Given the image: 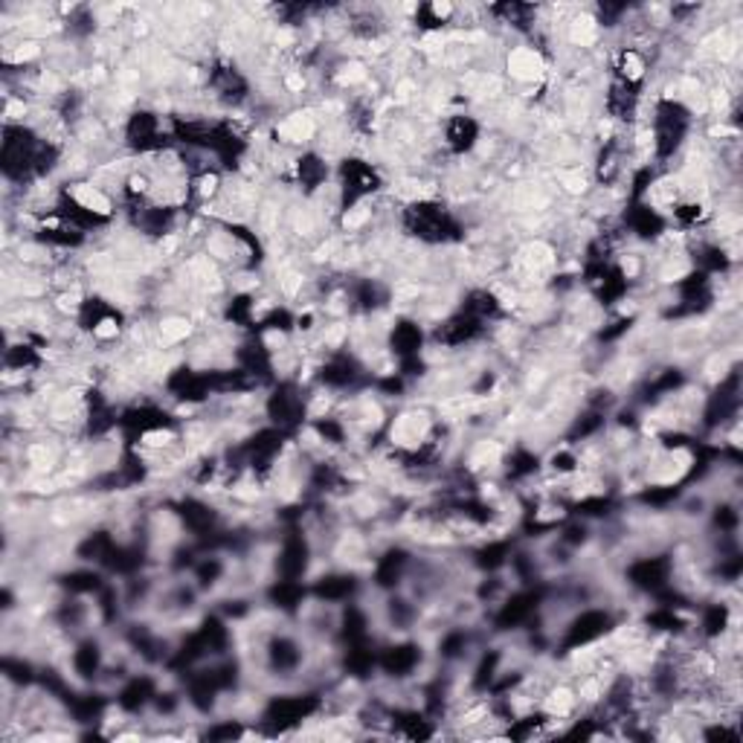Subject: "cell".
Wrapping results in <instances>:
<instances>
[{
  "instance_id": "6da1fadb",
  "label": "cell",
  "mask_w": 743,
  "mask_h": 743,
  "mask_svg": "<svg viewBox=\"0 0 743 743\" xmlns=\"http://www.w3.org/2000/svg\"><path fill=\"white\" fill-rule=\"evenodd\" d=\"M406 226L410 233H415L424 242H450V238H459V224L453 221V215L439 207V203L422 201L415 207L406 209Z\"/></svg>"
},
{
  "instance_id": "7a4b0ae2",
  "label": "cell",
  "mask_w": 743,
  "mask_h": 743,
  "mask_svg": "<svg viewBox=\"0 0 743 743\" xmlns=\"http://www.w3.org/2000/svg\"><path fill=\"white\" fill-rule=\"evenodd\" d=\"M320 709V700L314 694H296V697H277L265 712V723L277 726L279 732L287 726L303 723L305 717H311Z\"/></svg>"
},
{
  "instance_id": "3957f363",
  "label": "cell",
  "mask_w": 743,
  "mask_h": 743,
  "mask_svg": "<svg viewBox=\"0 0 743 743\" xmlns=\"http://www.w3.org/2000/svg\"><path fill=\"white\" fill-rule=\"evenodd\" d=\"M610 613L604 610H581L578 616L569 621L567 628V636H563V651H575V648H584V645L595 642L598 636H604L610 630Z\"/></svg>"
},
{
  "instance_id": "277c9868",
  "label": "cell",
  "mask_w": 743,
  "mask_h": 743,
  "mask_svg": "<svg viewBox=\"0 0 743 743\" xmlns=\"http://www.w3.org/2000/svg\"><path fill=\"white\" fill-rule=\"evenodd\" d=\"M670 575H674V563H670L665 555H653V558H642L628 569V578L633 586H639L645 593H662L665 586H670Z\"/></svg>"
},
{
  "instance_id": "5b68a950",
  "label": "cell",
  "mask_w": 743,
  "mask_h": 743,
  "mask_svg": "<svg viewBox=\"0 0 743 743\" xmlns=\"http://www.w3.org/2000/svg\"><path fill=\"white\" fill-rule=\"evenodd\" d=\"M268 415L273 418V424H277L279 430L303 424V415H305L303 395H296L294 387H279L268 401Z\"/></svg>"
},
{
  "instance_id": "8992f818",
  "label": "cell",
  "mask_w": 743,
  "mask_h": 743,
  "mask_svg": "<svg viewBox=\"0 0 743 743\" xmlns=\"http://www.w3.org/2000/svg\"><path fill=\"white\" fill-rule=\"evenodd\" d=\"M308 555H311V549H308V541L299 532H291L285 537V543H282V552H279V560H277V569L282 578L287 581H299L305 575L308 569Z\"/></svg>"
},
{
  "instance_id": "52a82bcc",
  "label": "cell",
  "mask_w": 743,
  "mask_h": 743,
  "mask_svg": "<svg viewBox=\"0 0 743 743\" xmlns=\"http://www.w3.org/2000/svg\"><path fill=\"white\" fill-rule=\"evenodd\" d=\"M340 175H343L346 201H349V203L361 201V198L369 195V192L378 189V172L372 169L369 163H363V160H346Z\"/></svg>"
},
{
  "instance_id": "ba28073f",
  "label": "cell",
  "mask_w": 743,
  "mask_h": 743,
  "mask_svg": "<svg viewBox=\"0 0 743 743\" xmlns=\"http://www.w3.org/2000/svg\"><path fill=\"white\" fill-rule=\"evenodd\" d=\"M537 602H541V595H537V593H517V595H511L508 602L502 604L500 613H497V628L500 630H514V628L525 625V621H529L532 613L537 610Z\"/></svg>"
},
{
  "instance_id": "9c48e42d",
  "label": "cell",
  "mask_w": 743,
  "mask_h": 743,
  "mask_svg": "<svg viewBox=\"0 0 743 743\" xmlns=\"http://www.w3.org/2000/svg\"><path fill=\"white\" fill-rule=\"evenodd\" d=\"M479 329H483V320H476L474 314H467V311H459L457 317L441 322L436 337H439V343H445V346H462L467 340H474L479 334Z\"/></svg>"
},
{
  "instance_id": "30bf717a",
  "label": "cell",
  "mask_w": 743,
  "mask_h": 743,
  "mask_svg": "<svg viewBox=\"0 0 743 743\" xmlns=\"http://www.w3.org/2000/svg\"><path fill=\"white\" fill-rule=\"evenodd\" d=\"M418 659H422V653H418L415 645H392V648L378 653V665L387 670L389 677H406L415 670Z\"/></svg>"
},
{
  "instance_id": "8fae6325",
  "label": "cell",
  "mask_w": 743,
  "mask_h": 743,
  "mask_svg": "<svg viewBox=\"0 0 743 743\" xmlns=\"http://www.w3.org/2000/svg\"><path fill=\"white\" fill-rule=\"evenodd\" d=\"M445 140H448V146L462 154V151H471L476 146V140H479V125H476V119L471 116H465V114H457V116H450L448 119V125H445Z\"/></svg>"
},
{
  "instance_id": "7c38bea8",
  "label": "cell",
  "mask_w": 743,
  "mask_h": 743,
  "mask_svg": "<svg viewBox=\"0 0 743 743\" xmlns=\"http://www.w3.org/2000/svg\"><path fill=\"white\" fill-rule=\"evenodd\" d=\"M422 343H424V331H422L418 322H410V320L398 322V326H395L392 334H389L392 352L398 354L401 361H406V357H418V352H422Z\"/></svg>"
},
{
  "instance_id": "4fadbf2b",
  "label": "cell",
  "mask_w": 743,
  "mask_h": 743,
  "mask_svg": "<svg viewBox=\"0 0 743 743\" xmlns=\"http://www.w3.org/2000/svg\"><path fill=\"white\" fill-rule=\"evenodd\" d=\"M628 226L639 238H656L665 233V218L653 207H648V203H633L628 212Z\"/></svg>"
},
{
  "instance_id": "5bb4252c",
  "label": "cell",
  "mask_w": 743,
  "mask_h": 743,
  "mask_svg": "<svg viewBox=\"0 0 743 743\" xmlns=\"http://www.w3.org/2000/svg\"><path fill=\"white\" fill-rule=\"evenodd\" d=\"M181 517H184V525L195 537H207L215 532V511L201 500H184Z\"/></svg>"
},
{
  "instance_id": "9a60e30c",
  "label": "cell",
  "mask_w": 743,
  "mask_h": 743,
  "mask_svg": "<svg viewBox=\"0 0 743 743\" xmlns=\"http://www.w3.org/2000/svg\"><path fill=\"white\" fill-rule=\"evenodd\" d=\"M354 578L352 575H322V578L311 586V593H314L320 602H329V604H337V602H349V595L354 593Z\"/></svg>"
},
{
  "instance_id": "2e32d148",
  "label": "cell",
  "mask_w": 743,
  "mask_h": 743,
  "mask_svg": "<svg viewBox=\"0 0 743 743\" xmlns=\"http://www.w3.org/2000/svg\"><path fill=\"white\" fill-rule=\"evenodd\" d=\"M154 697H158L154 682L149 677H137V679H131L123 691H119L116 703L123 705L125 712H140V709H146L149 703H154Z\"/></svg>"
},
{
  "instance_id": "e0dca14e",
  "label": "cell",
  "mask_w": 743,
  "mask_h": 743,
  "mask_svg": "<svg viewBox=\"0 0 743 743\" xmlns=\"http://www.w3.org/2000/svg\"><path fill=\"white\" fill-rule=\"evenodd\" d=\"M406 563H410V555H406L404 549H389V552L383 555L378 560V567H375V584L378 586H395L404 578Z\"/></svg>"
},
{
  "instance_id": "ac0fdd59",
  "label": "cell",
  "mask_w": 743,
  "mask_h": 743,
  "mask_svg": "<svg viewBox=\"0 0 743 743\" xmlns=\"http://www.w3.org/2000/svg\"><path fill=\"white\" fill-rule=\"evenodd\" d=\"M322 383L329 387H349V383L357 380V363L352 357H331V361L322 366Z\"/></svg>"
},
{
  "instance_id": "d6986e66",
  "label": "cell",
  "mask_w": 743,
  "mask_h": 743,
  "mask_svg": "<svg viewBox=\"0 0 743 743\" xmlns=\"http://www.w3.org/2000/svg\"><path fill=\"white\" fill-rule=\"evenodd\" d=\"M99 668H102V651H99V645L96 642H81L79 648L73 651V670L79 677H96L99 674Z\"/></svg>"
},
{
  "instance_id": "ffe728a7",
  "label": "cell",
  "mask_w": 743,
  "mask_h": 743,
  "mask_svg": "<svg viewBox=\"0 0 743 743\" xmlns=\"http://www.w3.org/2000/svg\"><path fill=\"white\" fill-rule=\"evenodd\" d=\"M268 656H270V665L277 668V670H294L299 665V648H296L291 639H285V636L270 642Z\"/></svg>"
},
{
  "instance_id": "44dd1931",
  "label": "cell",
  "mask_w": 743,
  "mask_h": 743,
  "mask_svg": "<svg viewBox=\"0 0 743 743\" xmlns=\"http://www.w3.org/2000/svg\"><path fill=\"white\" fill-rule=\"evenodd\" d=\"M296 172H299V181H303L305 189H317L326 181V163H322L317 154H305V158H299L296 163Z\"/></svg>"
},
{
  "instance_id": "7402d4cb",
  "label": "cell",
  "mask_w": 743,
  "mask_h": 743,
  "mask_svg": "<svg viewBox=\"0 0 743 743\" xmlns=\"http://www.w3.org/2000/svg\"><path fill=\"white\" fill-rule=\"evenodd\" d=\"M508 558H511V546L506 541H497V543H488L485 549H479L476 563L491 572V569H500Z\"/></svg>"
},
{
  "instance_id": "603a6c76",
  "label": "cell",
  "mask_w": 743,
  "mask_h": 743,
  "mask_svg": "<svg viewBox=\"0 0 743 743\" xmlns=\"http://www.w3.org/2000/svg\"><path fill=\"white\" fill-rule=\"evenodd\" d=\"M64 586L70 593H99L102 590V578L90 569H79L64 575Z\"/></svg>"
},
{
  "instance_id": "cb8c5ba5",
  "label": "cell",
  "mask_w": 743,
  "mask_h": 743,
  "mask_svg": "<svg viewBox=\"0 0 743 743\" xmlns=\"http://www.w3.org/2000/svg\"><path fill=\"white\" fill-rule=\"evenodd\" d=\"M537 471V457L529 450H514L508 457V476L511 479H523V476H532Z\"/></svg>"
},
{
  "instance_id": "d4e9b609",
  "label": "cell",
  "mask_w": 743,
  "mask_h": 743,
  "mask_svg": "<svg viewBox=\"0 0 743 743\" xmlns=\"http://www.w3.org/2000/svg\"><path fill=\"white\" fill-rule=\"evenodd\" d=\"M726 621H729V610L726 604H712V607H705V616H703V630H705V636H721V633L726 630Z\"/></svg>"
},
{
  "instance_id": "484cf974",
  "label": "cell",
  "mask_w": 743,
  "mask_h": 743,
  "mask_svg": "<svg viewBox=\"0 0 743 743\" xmlns=\"http://www.w3.org/2000/svg\"><path fill=\"white\" fill-rule=\"evenodd\" d=\"M38 363V354H35L30 346H12L6 349V366L9 369H27Z\"/></svg>"
},
{
  "instance_id": "4316f807",
  "label": "cell",
  "mask_w": 743,
  "mask_h": 743,
  "mask_svg": "<svg viewBox=\"0 0 743 743\" xmlns=\"http://www.w3.org/2000/svg\"><path fill=\"white\" fill-rule=\"evenodd\" d=\"M674 215H677L679 224H697L700 215H703V207L700 203H679V207L674 209Z\"/></svg>"
},
{
  "instance_id": "83f0119b",
  "label": "cell",
  "mask_w": 743,
  "mask_h": 743,
  "mask_svg": "<svg viewBox=\"0 0 743 743\" xmlns=\"http://www.w3.org/2000/svg\"><path fill=\"white\" fill-rule=\"evenodd\" d=\"M209 740H230V738H242V726L238 723H221V726H212L207 732Z\"/></svg>"
}]
</instances>
